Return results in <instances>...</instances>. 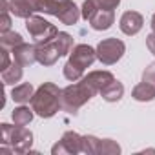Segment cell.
<instances>
[{"instance_id": "11", "label": "cell", "mask_w": 155, "mask_h": 155, "mask_svg": "<svg viewBox=\"0 0 155 155\" xmlns=\"http://www.w3.org/2000/svg\"><path fill=\"white\" fill-rule=\"evenodd\" d=\"M9 11L15 17L29 18L35 11H38V0H11L9 2Z\"/></svg>"}, {"instance_id": "8", "label": "cell", "mask_w": 155, "mask_h": 155, "mask_svg": "<svg viewBox=\"0 0 155 155\" xmlns=\"http://www.w3.org/2000/svg\"><path fill=\"white\" fill-rule=\"evenodd\" d=\"M53 155H62V153H68V155H75L82 151V137L77 133V131H66L62 135V139L51 148Z\"/></svg>"}, {"instance_id": "22", "label": "cell", "mask_w": 155, "mask_h": 155, "mask_svg": "<svg viewBox=\"0 0 155 155\" xmlns=\"http://www.w3.org/2000/svg\"><path fill=\"white\" fill-rule=\"evenodd\" d=\"M120 153V146L110 139H101L99 144V155H117Z\"/></svg>"}, {"instance_id": "10", "label": "cell", "mask_w": 155, "mask_h": 155, "mask_svg": "<svg viewBox=\"0 0 155 155\" xmlns=\"http://www.w3.org/2000/svg\"><path fill=\"white\" fill-rule=\"evenodd\" d=\"M142 24H144V18L140 13L137 11H126L122 17H120V31L124 35H137L140 29H142Z\"/></svg>"}, {"instance_id": "14", "label": "cell", "mask_w": 155, "mask_h": 155, "mask_svg": "<svg viewBox=\"0 0 155 155\" xmlns=\"http://www.w3.org/2000/svg\"><path fill=\"white\" fill-rule=\"evenodd\" d=\"M113 22H115V15H113V11H108V9H99V11L93 15V18L90 20V24H91V28H93L95 31L110 29Z\"/></svg>"}, {"instance_id": "15", "label": "cell", "mask_w": 155, "mask_h": 155, "mask_svg": "<svg viewBox=\"0 0 155 155\" xmlns=\"http://www.w3.org/2000/svg\"><path fill=\"white\" fill-rule=\"evenodd\" d=\"M131 97L135 101H139V102H150V101L155 99V86L150 84V82H146V81H142L140 84H137L133 88Z\"/></svg>"}, {"instance_id": "26", "label": "cell", "mask_w": 155, "mask_h": 155, "mask_svg": "<svg viewBox=\"0 0 155 155\" xmlns=\"http://www.w3.org/2000/svg\"><path fill=\"white\" fill-rule=\"evenodd\" d=\"M142 81H146V82H150V84L155 86V62L150 64V66L144 69V73H142Z\"/></svg>"}, {"instance_id": "19", "label": "cell", "mask_w": 155, "mask_h": 155, "mask_svg": "<svg viewBox=\"0 0 155 155\" xmlns=\"http://www.w3.org/2000/svg\"><path fill=\"white\" fill-rule=\"evenodd\" d=\"M55 46H57V49H58V53H60V57L62 55H69L71 53V49H73V37L69 35V33H64V31H58V35L55 37Z\"/></svg>"}, {"instance_id": "7", "label": "cell", "mask_w": 155, "mask_h": 155, "mask_svg": "<svg viewBox=\"0 0 155 155\" xmlns=\"http://www.w3.org/2000/svg\"><path fill=\"white\" fill-rule=\"evenodd\" d=\"M126 46L122 40L119 38H104L99 42L97 46V58L102 64H115L117 60H120V57L124 55Z\"/></svg>"}, {"instance_id": "17", "label": "cell", "mask_w": 155, "mask_h": 155, "mask_svg": "<svg viewBox=\"0 0 155 155\" xmlns=\"http://www.w3.org/2000/svg\"><path fill=\"white\" fill-rule=\"evenodd\" d=\"M101 95H102V99L108 101V102H117V101H120V97L124 95V86H122L120 82L113 81V82H110V84L101 91Z\"/></svg>"}, {"instance_id": "20", "label": "cell", "mask_w": 155, "mask_h": 155, "mask_svg": "<svg viewBox=\"0 0 155 155\" xmlns=\"http://www.w3.org/2000/svg\"><path fill=\"white\" fill-rule=\"evenodd\" d=\"M31 119H33V110H29V108H26V106L15 108V111H13V120H15V124L26 126V124L31 122Z\"/></svg>"}, {"instance_id": "21", "label": "cell", "mask_w": 155, "mask_h": 155, "mask_svg": "<svg viewBox=\"0 0 155 155\" xmlns=\"http://www.w3.org/2000/svg\"><path fill=\"white\" fill-rule=\"evenodd\" d=\"M24 40H22V37L18 35V33H15V31H8V33H2V37H0V44H2L4 48H8L9 51H13L17 46H20Z\"/></svg>"}, {"instance_id": "24", "label": "cell", "mask_w": 155, "mask_h": 155, "mask_svg": "<svg viewBox=\"0 0 155 155\" xmlns=\"http://www.w3.org/2000/svg\"><path fill=\"white\" fill-rule=\"evenodd\" d=\"M82 13V18L84 20H91L93 18V15L99 11V6H97V2H95V0H86V2L82 4V9H81Z\"/></svg>"}, {"instance_id": "4", "label": "cell", "mask_w": 155, "mask_h": 155, "mask_svg": "<svg viewBox=\"0 0 155 155\" xmlns=\"http://www.w3.org/2000/svg\"><path fill=\"white\" fill-rule=\"evenodd\" d=\"M2 131V146H9L13 153H26L31 150L33 144V133L26 130L24 126H9V124H0Z\"/></svg>"}, {"instance_id": "29", "label": "cell", "mask_w": 155, "mask_h": 155, "mask_svg": "<svg viewBox=\"0 0 155 155\" xmlns=\"http://www.w3.org/2000/svg\"><path fill=\"white\" fill-rule=\"evenodd\" d=\"M151 29H153V33H155V15L151 17Z\"/></svg>"}, {"instance_id": "27", "label": "cell", "mask_w": 155, "mask_h": 155, "mask_svg": "<svg viewBox=\"0 0 155 155\" xmlns=\"http://www.w3.org/2000/svg\"><path fill=\"white\" fill-rule=\"evenodd\" d=\"M0 57H2V60H0V69H6L9 66V49L2 46V51H0Z\"/></svg>"}, {"instance_id": "9", "label": "cell", "mask_w": 155, "mask_h": 155, "mask_svg": "<svg viewBox=\"0 0 155 155\" xmlns=\"http://www.w3.org/2000/svg\"><path fill=\"white\" fill-rule=\"evenodd\" d=\"M81 81L86 82V84L93 90V93L97 95V93H101L110 82L115 81V77H113L110 71H91V73H88L86 77H82Z\"/></svg>"}, {"instance_id": "23", "label": "cell", "mask_w": 155, "mask_h": 155, "mask_svg": "<svg viewBox=\"0 0 155 155\" xmlns=\"http://www.w3.org/2000/svg\"><path fill=\"white\" fill-rule=\"evenodd\" d=\"M99 144H101V139L93 137V135H86L82 137V151L84 153H99Z\"/></svg>"}, {"instance_id": "13", "label": "cell", "mask_w": 155, "mask_h": 155, "mask_svg": "<svg viewBox=\"0 0 155 155\" xmlns=\"http://www.w3.org/2000/svg\"><path fill=\"white\" fill-rule=\"evenodd\" d=\"M13 55H15V60L22 66H31L33 62H37V46H31V44H20L13 49Z\"/></svg>"}, {"instance_id": "12", "label": "cell", "mask_w": 155, "mask_h": 155, "mask_svg": "<svg viewBox=\"0 0 155 155\" xmlns=\"http://www.w3.org/2000/svg\"><path fill=\"white\" fill-rule=\"evenodd\" d=\"M60 53L55 46V42H48V44H37V62H40L42 66H53L58 60Z\"/></svg>"}, {"instance_id": "2", "label": "cell", "mask_w": 155, "mask_h": 155, "mask_svg": "<svg viewBox=\"0 0 155 155\" xmlns=\"http://www.w3.org/2000/svg\"><path fill=\"white\" fill-rule=\"evenodd\" d=\"M95 58H97V49H93L91 46H88V44L75 46L69 53V60L64 66V77L71 82L81 81L84 69L90 68Z\"/></svg>"}, {"instance_id": "16", "label": "cell", "mask_w": 155, "mask_h": 155, "mask_svg": "<svg viewBox=\"0 0 155 155\" xmlns=\"http://www.w3.org/2000/svg\"><path fill=\"white\" fill-rule=\"evenodd\" d=\"M33 95H35V93H33V86H31L29 82H24V84H20V86H15L13 91H11L13 101L18 102V104L29 102V101L33 99Z\"/></svg>"}, {"instance_id": "3", "label": "cell", "mask_w": 155, "mask_h": 155, "mask_svg": "<svg viewBox=\"0 0 155 155\" xmlns=\"http://www.w3.org/2000/svg\"><path fill=\"white\" fill-rule=\"evenodd\" d=\"M38 11L57 17L62 24L73 26L82 15L71 0H38Z\"/></svg>"}, {"instance_id": "18", "label": "cell", "mask_w": 155, "mask_h": 155, "mask_svg": "<svg viewBox=\"0 0 155 155\" xmlns=\"http://www.w3.org/2000/svg\"><path fill=\"white\" fill-rule=\"evenodd\" d=\"M22 79V64H18L17 60L13 64H9L6 69H2V81L4 84H15Z\"/></svg>"}, {"instance_id": "1", "label": "cell", "mask_w": 155, "mask_h": 155, "mask_svg": "<svg viewBox=\"0 0 155 155\" xmlns=\"http://www.w3.org/2000/svg\"><path fill=\"white\" fill-rule=\"evenodd\" d=\"M60 95H62V90H58L53 82H44V84L35 91V95H33V99H31V108H33V111H35L38 117H44V119L53 117V115L62 108Z\"/></svg>"}, {"instance_id": "6", "label": "cell", "mask_w": 155, "mask_h": 155, "mask_svg": "<svg viewBox=\"0 0 155 155\" xmlns=\"http://www.w3.org/2000/svg\"><path fill=\"white\" fill-rule=\"evenodd\" d=\"M26 28L31 35V38L35 40V44H48V42H53L55 37L58 35V29L49 24L48 20H44L42 17H29L28 22H26Z\"/></svg>"}, {"instance_id": "25", "label": "cell", "mask_w": 155, "mask_h": 155, "mask_svg": "<svg viewBox=\"0 0 155 155\" xmlns=\"http://www.w3.org/2000/svg\"><path fill=\"white\" fill-rule=\"evenodd\" d=\"M99 9H108V11H113L119 4H120V0H95Z\"/></svg>"}, {"instance_id": "5", "label": "cell", "mask_w": 155, "mask_h": 155, "mask_svg": "<svg viewBox=\"0 0 155 155\" xmlns=\"http://www.w3.org/2000/svg\"><path fill=\"white\" fill-rule=\"evenodd\" d=\"M91 97H95V93H93V90L86 82L81 81L79 84H71V86H68V88L62 90V95H60L62 110L75 115Z\"/></svg>"}, {"instance_id": "28", "label": "cell", "mask_w": 155, "mask_h": 155, "mask_svg": "<svg viewBox=\"0 0 155 155\" xmlns=\"http://www.w3.org/2000/svg\"><path fill=\"white\" fill-rule=\"evenodd\" d=\"M146 46H148V49L155 55V33H150V35L146 37Z\"/></svg>"}]
</instances>
